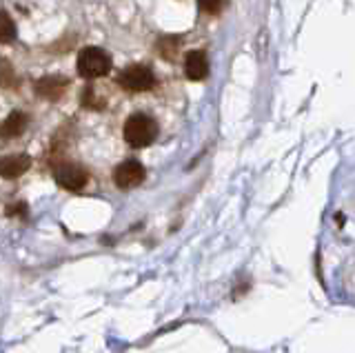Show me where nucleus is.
Here are the masks:
<instances>
[{"instance_id": "nucleus-1", "label": "nucleus", "mask_w": 355, "mask_h": 353, "mask_svg": "<svg viewBox=\"0 0 355 353\" xmlns=\"http://www.w3.org/2000/svg\"><path fill=\"white\" fill-rule=\"evenodd\" d=\"M122 134H125V140L133 149H142L149 147L155 140V136H158V125L147 114H133L131 118H127L125 127H122Z\"/></svg>"}, {"instance_id": "nucleus-13", "label": "nucleus", "mask_w": 355, "mask_h": 353, "mask_svg": "<svg viewBox=\"0 0 355 353\" xmlns=\"http://www.w3.org/2000/svg\"><path fill=\"white\" fill-rule=\"evenodd\" d=\"M198 5L202 7V12L207 14H218L222 5H225V0H198Z\"/></svg>"}, {"instance_id": "nucleus-6", "label": "nucleus", "mask_w": 355, "mask_h": 353, "mask_svg": "<svg viewBox=\"0 0 355 353\" xmlns=\"http://www.w3.org/2000/svg\"><path fill=\"white\" fill-rule=\"evenodd\" d=\"M29 167H31V158L27 153H14V156H5L0 160V175L7 180H14L20 178Z\"/></svg>"}, {"instance_id": "nucleus-4", "label": "nucleus", "mask_w": 355, "mask_h": 353, "mask_svg": "<svg viewBox=\"0 0 355 353\" xmlns=\"http://www.w3.org/2000/svg\"><path fill=\"white\" fill-rule=\"evenodd\" d=\"M118 83L129 92H147L155 85V76L149 67H144V64H131V67H127L120 74Z\"/></svg>"}, {"instance_id": "nucleus-2", "label": "nucleus", "mask_w": 355, "mask_h": 353, "mask_svg": "<svg viewBox=\"0 0 355 353\" xmlns=\"http://www.w3.org/2000/svg\"><path fill=\"white\" fill-rule=\"evenodd\" d=\"M111 69V58L105 49L100 47H85L78 56V74L87 80L103 78Z\"/></svg>"}, {"instance_id": "nucleus-10", "label": "nucleus", "mask_w": 355, "mask_h": 353, "mask_svg": "<svg viewBox=\"0 0 355 353\" xmlns=\"http://www.w3.org/2000/svg\"><path fill=\"white\" fill-rule=\"evenodd\" d=\"M178 47H180V38H178V36H164V38H160V42H158V53H160L162 58L173 60Z\"/></svg>"}, {"instance_id": "nucleus-11", "label": "nucleus", "mask_w": 355, "mask_h": 353, "mask_svg": "<svg viewBox=\"0 0 355 353\" xmlns=\"http://www.w3.org/2000/svg\"><path fill=\"white\" fill-rule=\"evenodd\" d=\"M16 38V25L7 12H0V42H11Z\"/></svg>"}, {"instance_id": "nucleus-7", "label": "nucleus", "mask_w": 355, "mask_h": 353, "mask_svg": "<svg viewBox=\"0 0 355 353\" xmlns=\"http://www.w3.org/2000/svg\"><path fill=\"white\" fill-rule=\"evenodd\" d=\"M184 71L191 80H202L209 74V62L202 51H189L184 58Z\"/></svg>"}, {"instance_id": "nucleus-3", "label": "nucleus", "mask_w": 355, "mask_h": 353, "mask_svg": "<svg viewBox=\"0 0 355 353\" xmlns=\"http://www.w3.org/2000/svg\"><path fill=\"white\" fill-rule=\"evenodd\" d=\"M53 178L58 182L62 189L67 191H83L87 182H89V175L87 171L76 162H62L58 167L53 169Z\"/></svg>"}, {"instance_id": "nucleus-5", "label": "nucleus", "mask_w": 355, "mask_h": 353, "mask_svg": "<svg viewBox=\"0 0 355 353\" xmlns=\"http://www.w3.org/2000/svg\"><path fill=\"white\" fill-rule=\"evenodd\" d=\"M114 180L120 189H133L144 180V167L138 160H127L118 164V169L114 173Z\"/></svg>"}, {"instance_id": "nucleus-8", "label": "nucleus", "mask_w": 355, "mask_h": 353, "mask_svg": "<svg viewBox=\"0 0 355 353\" xmlns=\"http://www.w3.org/2000/svg\"><path fill=\"white\" fill-rule=\"evenodd\" d=\"M67 87V78L62 76H47V78H40L36 83V94L47 98V101H55Z\"/></svg>"}, {"instance_id": "nucleus-12", "label": "nucleus", "mask_w": 355, "mask_h": 353, "mask_svg": "<svg viewBox=\"0 0 355 353\" xmlns=\"http://www.w3.org/2000/svg\"><path fill=\"white\" fill-rule=\"evenodd\" d=\"M0 85H5V87H14L16 85L14 67H11L7 60H0Z\"/></svg>"}, {"instance_id": "nucleus-9", "label": "nucleus", "mask_w": 355, "mask_h": 353, "mask_svg": "<svg viewBox=\"0 0 355 353\" xmlns=\"http://www.w3.org/2000/svg\"><path fill=\"white\" fill-rule=\"evenodd\" d=\"M25 129H27V116L20 112H11L5 118V123L0 125V138H7V140L18 138Z\"/></svg>"}, {"instance_id": "nucleus-14", "label": "nucleus", "mask_w": 355, "mask_h": 353, "mask_svg": "<svg viewBox=\"0 0 355 353\" xmlns=\"http://www.w3.org/2000/svg\"><path fill=\"white\" fill-rule=\"evenodd\" d=\"M83 105L87 109H100V107H103L100 103H96V94H94L92 87H87V89L83 92Z\"/></svg>"}]
</instances>
